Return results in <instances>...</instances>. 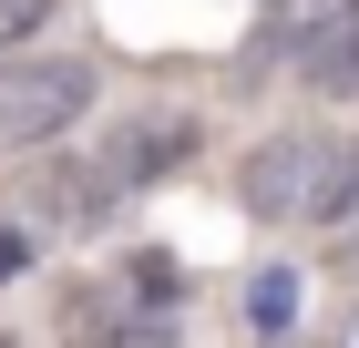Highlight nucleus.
Wrapping results in <instances>:
<instances>
[{"label":"nucleus","instance_id":"20e7f679","mask_svg":"<svg viewBox=\"0 0 359 348\" xmlns=\"http://www.w3.org/2000/svg\"><path fill=\"white\" fill-rule=\"evenodd\" d=\"M113 174H103V154H52V164H31L21 174V225H52V236H93L113 215Z\"/></svg>","mask_w":359,"mask_h":348},{"label":"nucleus","instance_id":"f8f14e48","mask_svg":"<svg viewBox=\"0 0 359 348\" xmlns=\"http://www.w3.org/2000/svg\"><path fill=\"white\" fill-rule=\"evenodd\" d=\"M0 348H21V338H0Z\"/></svg>","mask_w":359,"mask_h":348},{"label":"nucleus","instance_id":"f257e3e1","mask_svg":"<svg viewBox=\"0 0 359 348\" xmlns=\"http://www.w3.org/2000/svg\"><path fill=\"white\" fill-rule=\"evenodd\" d=\"M236 195H247L257 225H339L359 205V144H339V134H267L236 164Z\"/></svg>","mask_w":359,"mask_h":348},{"label":"nucleus","instance_id":"6e6552de","mask_svg":"<svg viewBox=\"0 0 359 348\" xmlns=\"http://www.w3.org/2000/svg\"><path fill=\"white\" fill-rule=\"evenodd\" d=\"M41 11H52V0H0V52H11V41H31V31H41Z\"/></svg>","mask_w":359,"mask_h":348},{"label":"nucleus","instance_id":"423d86ee","mask_svg":"<svg viewBox=\"0 0 359 348\" xmlns=\"http://www.w3.org/2000/svg\"><path fill=\"white\" fill-rule=\"evenodd\" d=\"M185 154H195V123H185V113H134V123L103 144V174H113V185H154V174H175Z\"/></svg>","mask_w":359,"mask_h":348},{"label":"nucleus","instance_id":"7ed1b4c3","mask_svg":"<svg viewBox=\"0 0 359 348\" xmlns=\"http://www.w3.org/2000/svg\"><path fill=\"white\" fill-rule=\"evenodd\" d=\"M93 113V62L72 52H0V154H52Z\"/></svg>","mask_w":359,"mask_h":348},{"label":"nucleus","instance_id":"f03ea898","mask_svg":"<svg viewBox=\"0 0 359 348\" xmlns=\"http://www.w3.org/2000/svg\"><path fill=\"white\" fill-rule=\"evenodd\" d=\"M62 348H175V277L144 256L134 277L62 287Z\"/></svg>","mask_w":359,"mask_h":348},{"label":"nucleus","instance_id":"1a4fd4ad","mask_svg":"<svg viewBox=\"0 0 359 348\" xmlns=\"http://www.w3.org/2000/svg\"><path fill=\"white\" fill-rule=\"evenodd\" d=\"M31 267V236H21V225H0V277H21Z\"/></svg>","mask_w":359,"mask_h":348},{"label":"nucleus","instance_id":"9b49d317","mask_svg":"<svg viewBox=\"0 0 359 348\" xmlns=\"http://www.w3.org/2000/svg\"><path fill=\"white\" fill-rule=\"evenodd\" d=\"M329 348H359V297H349V318H339V338Z\"/></svg>","mask_w":359,"mask_h":348},{"label":"nucleus","instance_id":"39448f33","mask_svg":"<svg viewBox=\"0 0 359 348\" xmlns=\"http://www.w3.org/2000/svg\"><path fill=\"white\" fill-rule=\"evenodd\" d=\"M277 41H287V72H298L308 92H359V0H318V11H298Z\"/></svg>","mask_w":359,"mask_h":348},{"label":"nucleus","instance_id":"9d476101","mask_svg":"<svg viewBox=\"0 0 359 348\" xmlns=\"http://www.w3.org/2000/svg\"><path fill=\"white\" fill-rule=\"evenodd\" d=\"M339 267H359V205L339 215Z\"/></svg>","mask_w":359,"mask_h":348},{"label":"nucleus","instance_id":"0eeeda50","mask_svg":"<svg viewBox=\"0 0 359 348\" xmlns=\"http://www.w3.org/2000/svg\"><path fill=\"white\" fill-rule=\"evenodd\" d=\"M247 328H257V348H287V338H298V267H267L247 287Z\"/></svg>","mask_w":359,"mask_h":348}]
</instances>
